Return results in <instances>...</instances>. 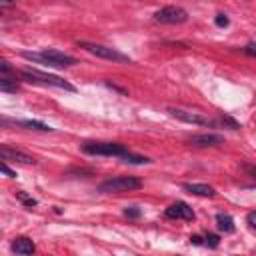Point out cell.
<instances>
[{"label":"cell","instance_id":"cell-21","mask_svg":"<svg viewBox=\"0 0 256 256\" xmlns=\"http://www.w3.org/2000/svg\"><path fill=\"white\" fill-rule=\"evenodd\" d=\"M2 172H4L8 178H16V172H14V170H10L8 162H4V160H2Z\"/></svg>","mask_w":256,"mask_h":256},{"label":"cell","instance_id":"cell-20","mask_svg":"<svg viewBox=\"0 0 256 256\" xmlns=\"http://www.w3.org/2000/svg\"><path fill=\"white\" fill-rule=\"evenodd\" d=\"M246 222H248V226H250L252 230H256V210H254V212H248Z\"/></svg>","mask_w":256,"mask_h":256},{"label":"cell","instance_id":"cell-5","mask_svg":"<svg viewBox=\"0 0 256 256\" xmlns=\"http://www.w3.org/2000/svg\"><path fill=\"white\" fill-rule=\"evenodd\" d=\"M80 48H84L86 52L98 56V58H104V60H110V62H120V64H130L132 58L116 48H110V46H104V44H94V42H78Z\"/></svg>","mask_w":256,"mask_h":256},{"label":"cell","instance_id":"cell-9","mask_svg":"<svg viewBox=\"0 0 256 256\" xmlns=\"http://www.w3.org/2000/svg\"><path fill=\"white\" fill-rule=\"evenodd\" d=\"M166 218L172 220H194V212L186 202H174L166 208Z\"/></svg>","mask_w":256,"mask_h":256},{"label":"cell","instance_id":"cell-11","mask_svg":"<svg viewBox=\"0 0 256 256\" xmlns=\"http://www.w3.org/2000/svg\"><path fill=\"white\" fill-rule=\"evenodd\" d=\"M10 248H12L14 254H22V256H30V254L36 252V244H34L30 238H26V236L16 238V240L10 244Z\"/></svg>","mask_w":256,"mask_h":256},{"label":"cell","instance_id":"cell-14","mask_svg":"<svg viewBox=\"0 0 256 256\" xmlns=\"http://www.w3.org/2000/svg\"><path fill=\"white\" fill-rule=\"evenodd\" d=\"M16 124H18V126H24V128H28V130H40V132H52V130H54V128H50L48 124L38 122V120H18Z\"/></svg>","mask_w":256,"mask_h":256},{"label":"cell","instance_id":"cell-19","mask_svg":"<svg viewBox=\"0 0 256 256\" xmlns=\"http://www.w3.org/2000/svg\"><path fill=\"white\" fill-rule=\"evenodd\" d=\"M242 168H244V172H246L248 176H252V178L256 180V164H248V162H244Z\"/></svg>","mask_w":256,"mask_h":256},{"label":"cell","instance_id":"cell-8","mask_svg":"<svg viewBox=\"0 0 256 256\" xmlns=\"http://www.w3.org/2000/svg\"><path fill=\"white\" fill-rule=\"evenodd\" d=\"M0 156H2L4 162H14V164H22V166H34L36 164V160L32 156H28V154H24L20 150H14V148H10L6 144L0 148Z\"/></svg>","mask_w":256,"mask_h":256},{"label":"cell","instance_id":"cell-17","mask_svg":"<svg viewBox=\"0 0 256 256\" xmlns=\"http://www.w3.org/2000/svg\"><path fill=\"white\" fill-rule=\"evenodd\" d=\"M218 242H220V238H218L216 234H206V238H204V244L210 246V248H216Z\"/></svg>","mask_w":256,"mask_h":256},{"label":"cell","instance_id":"cell-22","mask_svg":"<svg viewBox=\"0 0 256 256\" xmlns=\"http://www.w3.org/2000/svg\"><path fill=\"white\" fill-rule=\"evenodd\" d=\"M244 52H246L248 56H254V58H256V44H246V46H244Z\"/></svg>","mask_w":256,"mask_h":256},{"label":"cell","instance_id":"cell-24","mask_svg":"<svg viewBox=\"0 0 256 256\" xmlns=\"http://www.w3.org/2000/svg\"><path fill=\"white\" fill-rule=\"evenodd\" d=\"M12 2H14V0H0V4H2V8H6V6H8V4H12Z\"/></svg>","mask_w":256,"mask_h":256},{"label":"cell","instance_id":"cell-1","mask_svg":"<svg viewBox=\"0 0 256 256\" xmlns=\"http://www.w3.org/2000/svg\"><path fill=\"white\" fill-rule=\"evenodd\" d=\"M22 58H26V60H30V62L46 64V66H56V68L72 66V64L78 62L74 56L64 54V52H58V50H52V48H44V50H40V52H28V50H24V52H22Z\"/></svg>","mask_w":256,"mask_h":256},{"label":"cell","instance_id":"cell-13","mask_svg":"<svg viewBox=\"0 0 256 256\" xmlns=\"http://www.w3.org/2000/svg\"><path fill=\"white\" fill-rule=\"evenodd\" d=\"M216 226H218L220 232L230 234V232H234V218H232L230 214L218 212V214H216Z\"/></svg>","mask_w":256,"mask_h":256},{"label":"cell","instance_id":"cell-3","mask_svg":"<svg viewBox=\"0 0 256 256\" xmlns=\"http://www.w3.org/2000/svg\"><path fill=\"white\" fill-rule=\"evenodd\" d=\"M82 152L92 154V156H116L120 160H124L130 154V150L118 142H84Z\"/></svg>","mask_w":256,"mask_h":256},{"label":"cell","instance_id":"cell-7","mask_svg":"<svg viewBox=\"0 0 256 256\" xmlns=\"http://www.w3.org/2000/svg\"><path fill=\"white\" fill-rule=\"evenodd\" d=\"M168 112L182 120V122H188V124H196V126H208V128H218V122L216 120H210L198 112H188V110H182V108H168Z\"/></svg>","mask_w":256,"mask_h":256},{"label":"cell","instance_id":"cell-16","mask_svg":"<svg viewBox=\"0 0 256 256\" xmlns=\"http://www.w3.org/2000/svg\"><path fill=\"white\" fill-rule=\"evenodd\" d=\"M214 22H216V26H220V28H226L228 24H230V20H228V16L226 14H216V18H214Z\"/></svg>","mask_w":256,"mask_h":256},{"label":"cell","instance_id":"cell-18","mask_svg":"<svg viewBox=\"0 0 256 256\" xmlns=\"http://www.w3.org/2000/svg\"><path fill=\"white\" fill-rule=\"evenodd\" d=\"M124 216H128V218H138V216H140V208H138V206H128V208L124 210Z\"/></svg>","mask_w":256,"mask_h":256},{"label":"cell","instance_id":"cell-2","mask_svg":"<svg viewBox=\"0 0 256 256\" xmlns=\"http://www.w3.org/2000/svg\"><path fill=\"white\" fill-rule=\"evenodd\" d=\"M20 76L30 82V84H42V86H54V88H60V90H66V92H76V86L70 84L68 80L60 78V76H54V74H48V72H40L36 68H28V70H22Z\"/></svg>","mask_w":256,"mask_h":256},{"label":"cell","instance_id":"cell-15","mask_svg":"<svg viewBox=\"0 0 256 256\" xmlns=\"http://www.w3.org/2000/svg\"><path fill=\"white\" fill-rule=\"evenodd\" d=\"M16 198H18V200H20L24 206H28V208H34V206L38 204V202H36L32 196H28V194H26V192H22V190H18V192H16Z\"/></svg>","mask_w":256,"mask_h":256},{"label":"cell","instance_id":"cell-10","mask_svg":"<svg viewBox=\"0 0 256 256\" xmlns=\"http://www.w3.org/2000/svg\"><path fill=\"white\" fill-rule=\"evenodd\" d=\"M222 142H224V138H222L220 134H210V132H206V134H196V136L188 138V144L198 146V148H206V146H218V144H222Z\"/></svg>","mask_w":256,"mask_h":256},{"label":"cell","instance_id":"cell-4","mask_svg":"<svg viewBox=\"0 0 256 256\" xmlns=\"http://www.w3.org/2000/svg\"><path fill=\"white\" fill-rule=\"evenodd\" d=\"M142 188V180L136 176H114L104 180L98 190L106 192V194H118V192H130V190H138Z\"/></svg>","mask_w":256,"mask_h":256},{"label":"cell","instance_id":"cell-12","mask_svg":"<svg viewBox=\"0 0 256 256\" xmlns=\"http://www.w3.org/2000/svg\"><path fill=\"white\" fill-rule=\"evenodd\" d=\"M184 190L194 196H204V198H212L216 194V190L208 184H184Z\"/></svg>","mask_w":256,"mask_h":256},{"label":"cell","instance_id":"cell-6","mask_svg":"<svg viewBox=\"0 0 256 256\" xmlns=\"http://www.w3.org/2000/svg\"><path fill=\"white\" fill-rule=\"evenodd\" d=\"M154 20L160 24H182L188 20V12L180 6H164L154 12Z\"/></svg>","mask_w":256,"mask_h":256},{"label":"cell","instance_id":"cell-23","mask_svg":"<svg viewBox=\"0 0 256 256\" xmlns=\"http://www.w3.org/2000/svg\"><path fill=\"white\" fill-rule=\"evenodd\" d=\"M190 242H192V244H196V246H198V244H204L200 236H190Z\"/></svg>","mask_w":256,"mask_h":256}]
</instances>
